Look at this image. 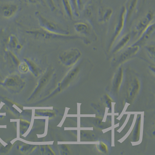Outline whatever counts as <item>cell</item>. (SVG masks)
Segmentation results:
<instances>
[{"instance_id": "obj_1", "label": "cell", "mask_w": 155, "mask_h": 155, "mask_svg": "<svg viewBox=\"0 0 155 155\" xmlns=\"http://www.w3.org/2000/svg\"><path fill=\"white\" fill-rule=\"evenodd\" d=\"M26 33L36 39L40 41H49L58 40H73L80 39L85 44H89L91 41L86 38L73 35H62L48 31L42 28L32 29L27 30Z\"/></svg>"}, {"instance_id": "obj_2", "label": "cell", "mask_w": 155, "mask_h": 155, "mask_svg": "<svg viewBox=\"0 0 155 155\" xmlns=\"http://www.w3.org/2000/svg\"><path fill=\"white\" fill-rule=\"evenodd\" d=\"M41 28L47 31L56 34L69 35L70 32L55 22L49 20L39 12L35 13Z\"/></svg>"}, {"instance_id": "obj_3", "label": "cell", "mask_w": 155, "mask_h": 155, "mask_svg": "<svg viewBox=\"0 0 155 155\" xmlns=\"http://www.w3.org/2000/svg\"><path fill=\"white\" fill-rule=\"evenodd\" d=\"M82 54L77 48H71L63 51L59 56L61 63L67 67H71L75 65L81 59Z\"/></svg>"}, {"instance_id": "obj_4", "label": "cell", "mask_w": 155, "mask_h": 155, "mask_svg": "<svg viewBox=\"0 0 155 155\" xmlns=\"http://www.w3.org/2000/svg\"><path fill=\"white\" fill-rule=\"evenodd\" d=\"M126 8L125 7H124L121 10V12L119 15L118 22L116 25L114 34H113V37H112L109 44L108 47V50L110 51L111 50L112 47L114 45V42H115L121 35L122 33L124 30V27L127 23V21H126Z\"/></svg>"}, {"instance_id": "obj_5", "label": "cell", "mask_w": 155, "mask_h": 155, "mask_svg": "<svg viewBox=\"0 0 155 155\" xmlns=\"http://www.w3.org/2000/svg\"><path fill=\"white\" fill-rule=\"evenodd\" d=\"M140 48L139 45L134 44L130 45L113 59V63L120 65L130 60L138 53Z\"/></svg>"}, {"instance_id": "obj_6", "label": "cell", "mask_w": 155, "mask_h": 155, "mask_svg": "<svg viewBox=\"0 0 155 155\" xmlns=\"http://www.w3.org/2000/svg\"><path fill=\"white\" fill-rule=\"evenodd\" d=\"M154 18V14L151 12H149L137 22L135 26L134 32L137 34L138 37L148 26L153 23Z\"/></svg>"}, {"instance_id": "obj_7", "label": "cell", "mask_w": 155, "mask_h": 155, "mask_svg": "<svg viewBox=\"0 0 155 155\" xmlns=\"http://www.w3.org/2000/svg\"><path fill=\"white\" fill-rule=\"evenodd\" d=\"M18 6L16 4L6 3L0 7V12L4 17L6 18L13 17L18 10Z\"/></svg>"}, {"instance_id": "obj_8", "label": "cell", "mask_w": 155, "mask_h": 155, "mask_svg": "<svg viewBox=\"0 0 155 155\" xmlns=\"http://www.w3.org/2000/svg\"><path fill=\"white\" fill-rule=\"evenodd\" d=\"M154 22H153L144 30L142 34L138 37L137 40L133 44L139 45L141 47L149 39L151 36L154 33Z\"/></svg>"}, {"instance_id": "obj_9", "label": "cell", "mask_w": 155, "mask_h": 155, "mask_svg": "<svg viewBox=\"0 0 155 155\" xmlns=\"http://www.w3.org/2000/svg\"><path fill=\"white\" fill-rule=\"evenodd\" d=\"M131 37V35L130 34H126L122 37L116 43L115 46L113 47L111 51L112 54L115 55L124 49L130 41Z\"/></svg>"}, {"instance_id": "obj_10", "label": "cell", "mask_w": 155, "mask_h": 155, "mask_svg": "<svg viewBox=\"0 0 155 155\" xmlns=\"http://www.w3.org/2000/svg\"><path fill=\"white\" fill-rule=\"evenodd\" d=\"M75 31L82 36H89L92 34V30L88 25L84 22H78L74 26Z\"/></svg>"}, {"instance_id": "obj_11", "label": "cell", "mask_w": 155, "mask_h": 155, "mask_svg": "<svg viewBox=\"0 0 155 155\" xmlns=\"http://www.w3.org/2000/svg\"><path fill=\"white\" fill-rule=\"evenodd\" d=\"M140 87V84L137 78H135L130 84V87L129 88L128 94L130 99H133L137 94Z\"/></svg>"}, {"instance_id": "obj_12", "label": "cell", "mask_w": 155, "mask_h": 155, "mask_svg": "<svg viewBox=\"0 0 155 155\" xmlns=\"http://www.w3.org/2000/svg\"><path fill=\"white\" fill-rule=\"evenodd\" d=\"M113 14V11L111 9L100 10L99 14V21L102 23H107L110 20Z\"/></svg>"}, {"instance_id": "obj_13", "label": "cell", "mask_w": 155, "mask_h": 155, "mask_svg": "<svg viewBox=\"0 0 155 155\" xmlns=\"http://www.w3.org/2000/svg\"><path fill=\"white\" fill-rule=\"evenodd\" d=\"M5 58L6 60L10 64L15 66H18L20 61L18 58L15 54L9 50L5 51Z\"/></svg>"}, {"instance_id": "obj_14", "label": "cell", "mask_w": 155, "mask_h": 155, "mask_svg": "<svg viewBox=\"0 0 155 155\" xmlns=\"http://www.w3.org/2000/svg\"><path fill=\"white\" fill-rule=\"evenodd\" d=\"M79 71L80 67L78 66H75L71 69L64 77L62 84L63 85H66L68 83L70 82L77 76Z\"/></svg>"}, {"instance_id": "obj_15", "label": "cell", "mask_w": 155, "mask_h": 155, "mask_svg": "<svg viewBox=\"0 0 155 155\" xmlns=\"http://www.w3.org/2000/svg\"><path fill=\"white\" fill-rule=\"evenodd\" d=\"M8 45L10 48L13 50H20L22 48L18 39L14 34H11L8 38Z\"/></svg>"}, {"instance_id": "obj_16", "label": "cell", "mask_w": 155, "mask_h": 155, "mask_svg": "<svg viewBox=\"0 0 155 155\" xmlns=\"http://www.w3.org/2000/svg\"><path fill=\"white\" fill-rule=\"evenodd\" d=\"M124 76V70L122 67H120L115 74L113 80V86L116 89H118L122 81Z\"/></svg>"}, {"instance_id": "obj_17", "label": "cell", "mask_w": 155, "mask_h": 155, "mask_svg": "<svg viewBox=\"0 0 155 155\" xmlns=\"http://www.w3.org/2000/svg\"><path fill=\"white\" fill-rule=\"evenodd\" d=\"M62 1L66 14L70 18L72 19L74 13L70 0H62Z\"/></svg>"}, {"instance_id": "obj_18", "label": "cell", "mask_w": 155, "mask_h": 155, "mask_svg": "<svg viewBox=\"0 0 155 155\" xmlns=\"http://www.w3.org/2000/svg\"><path fill=\"white\" fill-rule=\"evenodd\" d=\"M24 61L27 63L29 70L31 71V72L35 75L36 76L38 75V68L35 63L29 58H25Z\"/></svg>"}, {"instance_id": "obj_19", "label": "cell", "mask_w": 155, "mask_h": 155, "mask_svg": "<svg viewBox=\"0 0 155 155\" xmlns=\"http://www.w3.org/2000/svg\"><path fill=\"white\" fill-rule=\"evenodd\" d=\"M20 81L19 77L17 76H13L8 78L5 81V84L7 86H14L16 85Z\"/></svg>"}, {"instance_id": "obj_20", "label": "cell", "mask_w": 155, "mask_h": 155, "mask_svg": "<svg viewBox=\"0 0 155 155\" xmlns=\"http://www.w3.org/2000/svg\"><path fill=\"white\" fill-rule=\"evenodd\" d=\"M149 57L154 61L155 46L154 45H149L145 47Z\"/></svg>"}, {"instance_id": "obj_21", "label": "cell", "mask_w": 155, "mask_h": 155, "mask_svg": "<svg viewBox=\"0 0 155 155\" xmlns=\"http://www.w3.org/2000/svg\"><path fill=\"white\" fill-rule=\"evenodd\" d=\"M19 71L21 73H26L29 70L28 65L25 61L20 62L18 66Z\"/></svg>"}, {"instance_id": "obj_22", "label": "cell", "mask_w": 155, "mask_h": 155, "mask_svg": "<svg viewBox=\"0 0 155 155\" xmlns=\"http://www.w3.org/2000/svg\"><path fill=\"white\" fill-rule=\"evenodd\" d=\"M97 149L99 152L102 153H106L108 152L107 146L103 142H101L99 145H97Z\"/></svg>"}, {"instance_id": "obj_23", "label": "cell", "mask_w": 155, "mask_h": 155, "mask_svg": "<svg viewBox=\"0 0 155 155\" xmlns=\"http://www.w3.org/2000/svg\"><path fill=\"white\" fill-rule=\"evenodd\" d=\"M139 119L140 118L138 119V122L136 125L135 130L134 131V139L135 140L138 139L139 134L140 130V120H139Z\"/></svg>"}, {"instance_id": "obj_24", "label": "cell", "mask_w": 155, "mask_h": 155, "mask_svg": "<svg viewBox=\"0 0 155 155\" xmlns=\"http://www.w3.org/2000/svg\"><path fill=\"white\" fill-rule=\"evenodd\" d=\"M81 136L83 137L88 138L91 137H94L95 135L93 134H91L88 131H81Z\"/></svg>"}, {"instance_id": "obj_25", "label": "cell", "mask_w": 155, "mask_h": 155, "mask_svg": "<svg viewBox=\"0 0 155 155\" xmlns=\"http://www.w3.org/2000/svg\"><path fill=\"white\" fill-rule=\"evenodd\" d=\"M50 9L52 12H54L57 9L56 5L54 2V0H47Z\"/></svg>"}, {"instance_id": "obj_26", "label": "cell", "mask_w": 155, "mask_h": 155, "mask_svg": "<svg viewBox=\"0 0 155 155\" xmlns=\"http://www.w3.org/2000/svg\"><path fill=\"white\" fill-rule=\"evenodd\" d=\"M104 97L106 104L107 105L108 107L111 110L112 99L107 95H105Z\"/></svg>"}, {"instance_id": "obj_27", "label": "cell", "mask_w": 155, "mask_h": 155, "mask_svg": "<svg viewBox=\"0 0 155 155\" xmlns=\"http://www.w3.org/2000/svg\"><path fill=\"white\" fill-rule=\"evenodd\" d=\"M25 2L31 4H37L39 2L40 0H23Z\"/></svg>"}, {"instance_id": "obj_28", "label": "cell", "mask_w": 155, "mask_h": 155, "mask_svg": "<svg viewBox=\"0 0 155 155\" xmlns=\"http://www.w3.org/2000/svg\"><path fill=\"white\" fill-rule=\"evenodd\" d=\"M62 150H63V154L65 155H68L69 153V149L67 146H64L62 147Z\"/></svg>"}, {"instance_id": "obj_29", "label": "cell", "mask_w": 155, "mask_h": 155, "mask_svg": "<svg viewBox=\"0 0 155 155\" xmlns=\"http://www.w3.org/2000/svg\"><path fill=\"white\" fill-rule=\"evenodd\" d=\"M149 68L150 70H151L152 71H153V72H155V68L154 66H149Z\"/></svg>"}, {"instance_id": "obj_30", "label": "cell", "mask_w": 155, "mask_h": 155, "mask_svg": "<svg viewBox=\"0 0 155 155\" xmlns=\"http://www.w3.org/2000/svg\"><path fill=\"white\" fill-rule=\"evenodd\" d=\"M153 135L154 136V135H155V131H153Z\"/></svg>"}]
</instances>
